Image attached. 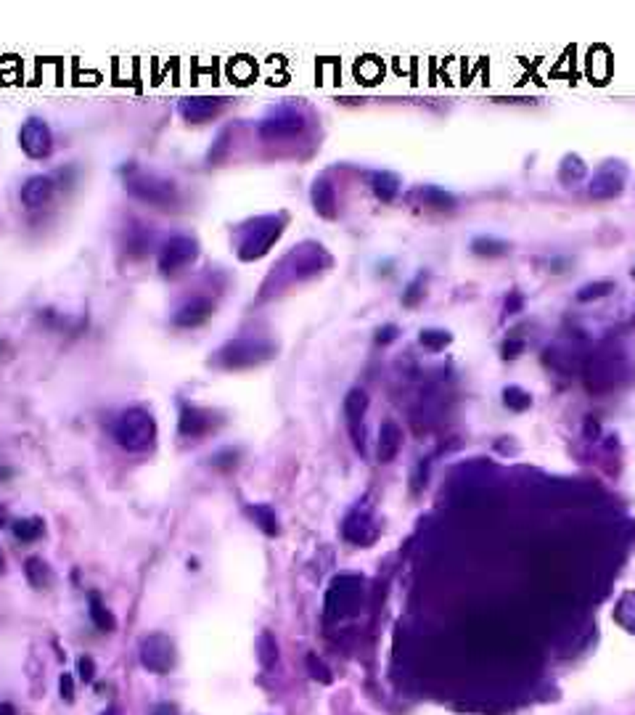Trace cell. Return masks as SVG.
I'll list each match as a JSON object with an SVG mask.
<instances>
[{"label":"cell","mask_w":635,"mask_h":715,"mask_svg":"<svg viewBox=\"0 0 635 715\" xmlns=\"http://www.w3.org/2000/svg\"><path fill=\"white\" fill-rule=\"evenodd\" d=\"M116 445L127 453H146L156 443V421L149 408L133 406L122 411L111 426Z\"/></svg>","instance_id":"6da1fadb"},{"label":"cell","mask_w":635,"mask_h":715,"mask_svg":"<svg viewBox=\"0 0 635 715\" xmlns=\"http://www.w3.org/2000/svg\"><path fill=\"white\" fill-rule=\"evenodd\" d=\"M125 189L130 196H135L144 204H151V207L167 209L178 204V186L156 175V172H144L133 167L130 175L125 178Z\"/></svg>","instance_id":"7a4b0ae2"},{"label":"cell","mask_w":635,"mask_h":715,"mask_svg":"<svg viewBox=\"0 0 635 715\" xmlns=\"http://www.w3.org/2000/svg\"><path fill=\"white\" fill-rule=\"evenodd\" d=\"M196 257H199V241L186 234H180V236L167 239V241L161 244L156 265H159L161 276H175V273H180L183 268H188Z\"/></svg>","instance_id":"3957f363"},{"label":"cell","mask_w":635,"mask_h":715,"mask_svg":"<svg viewBox=\"0 0 635 715\" xmlns=\"http://www.w3.org/2000/svg\"><path fill=\"white\" fill-rule=\"evenodd\" d=\"M175 660H178V652H175V644H172L170 636L151 634L141 641V665L149 673L164 676V673H170L175 668Z\"/></svg>","instance_id":"277c9868"},{"label":"cell","mask_w":635,"mask_h":715,"mask_svg":"<svg viewBox=\"0 0 635 715\" xmlns=\"http://www.w3.org/2000/svg\"><path fill=\"white\" fill-rule=\"evenodd\" d=\"M19 146L29 159H45L54 151V133H51L48 122L40 117H29L19 127Z\"/></svg>","instance_id":"5b68a950"},{"label":"cell","mask_w":635,"mask_h":715,"mask_svg":"<svg viewBox=\"0 0 635 715\" xmlns=\"http://www.w3.org/2000/svg\"><path fill=\"white\" fill-rule=\"evenodd\" d=\"M262 358H268V347L260 342H249V339L228 342L217 353V361L223 363L225 369H244V366H251V363H260Z\"/></svg>","instance_id":"8992f818"},{"label":"cell","mask_w":635,"mask_h":715,"mask_svg":"<svg viewBox=\"0 0 635 715\" xmlns=\"http://www.w3.org/2000/svg\"><path fill=\"white\" fill-rule=\"evenodd\" d=\"M360 594H363V583L358 578H352V575H344V578L334 580L331 591H329V615H347L355 609L358 604Z\"/></svg>","instance_id":"52a82bcc"},{"label":"cell","mask_w":635,"mask_h":715,"mask_svg":"<svg viewBox=\"0 0 635 715\" xmlns=\"http://www.w3.org/2000/svg\"><path fill=\"white\" fill-rule=\"evenodd\" d=\"M215 313V302L206 297H191L172 313V326L175 329H196L206 324Z\"/></svg>","instance_id":"ba28073f"},{"label":"cell","mask_w":635,"mask_h":715,"mask_svg":"<svg viewBox=\"0 0 635 715\" xmlns=\"http://www.w3.org/2000/svg\"><path fill=\"white\" fill-rule=\"evenodd\" d=\"M54 194H56V181L51 175H29L27 181L21 183L19 199H21V204L27 209H40L54 199Z\"/></svg>","instance_id":"9c48e42d"},{"label":"cell","mask_w":635,"mask_h":715,"mask_svg":"<svg viewBox=\"0 0 635 715\" xmlns=\"http://www.w3.org/2000/svg\"><path fill=\"white\" fill-rule=\"evenodd\" d=\"M223 104H225L223 99H209V96H186V99H180L178 111L186 122H206V119H212L217 111L223 109Z\"/></svg>","instance_id":"30bf717a"},{"label":"cell","mask_w":635,"mask_h":715,"mask_svg":"<svg viewBox=\"0 0 635 715\" xmlns=\"http://www.w3.org/2000/svg\"><path fill=\"white\" fill-rule=\"evenodd\" d=\"M368 398L363 389H349L347 398H344V414H347V424L349 432L355 437V445L358 451H363V414H366Z\"/></svg>","instance_id":"8fae6325"},{"label":"cell","mask_w":635,"mask_h":715,"mask_svg":"<svg viewBox=\"0 0 635 715\" xmlns=\"http://www.w3.org/2000/svg\"><path fill=\"white\" fill-rule=\"evenodd\" d=\"M178 429L183 437H201L212 429V411L199 406H183Z\"/></svg>","instance_id":"7c38bea8"},{"label":"cell","mask_w":635,"mask_h":715,"mask_svg":"<svg viewBox=\"0 0 635 715\" xmlns=\"http://www.w3.org/2000/svg\"><path fill=\"white\" fill-rule=\"evenodd\" d=\"M24 575H27L29 586L37 589V591L51 589V586L56 583L54 570H51V567H48V561L40 559V556H29V559L24 561Z\"/></svg>","instance_id":"4fadbf2b"},{"label":"cell","mask_w":635,"mask_h":715,"mask_svg":"<svg viewBox=\"0 0 635 715\" xmlns=\"http://www.w3.org/2000/svg\"><path fill=\"white\" fill-rule=\"evenodd\" d=\"M374 525H371V519L366 514H360L355 511L352 516H347V522H344V538L352 541V544H368V541H374Z\"/></svg>","instance_id":"5bb4252c"},{"label":"cell","mask_w":635,"mask_h":715,"mask_svg":"<svg viewBox=\"0 0 635 715\" xmlns=\"http://www.w3.org/2000/svg\"><path fill=\"white\" fill-rule=\"evenodd\" d=\"M400 440H403V435H400L397 424L386 421L381 426V432H379V461L381 464L392 461L394 456H397V451H400Z\"/></svg>","instance_id":"9a60e30c"},{"label":"cell","mask_w":635,"mask_h":715,"mask_svg":"<svg viewBox=\"0 0 635 715\" xmlns=\"http://www.w3.org/2000/svg\"><path fill=\"white\" fill-rule=\"evenodd\" d=\"M11 530H14V538L21 541V544H35V541L43 538L45 522L40 516H24V519H16V522L11 525Z\"/></svg>","instance_id":"2e32d148"},{"label":"cell","mask_w":635,"mask_h":715,"mask_svg":"<svg viewBox=\"0 0 635 715\" xmlns=\"http://www.w3.org/2000/svg\"><path fill=\"white\" fill-rule=\"evenodd\" d=\"M88 615H90V620H93V625H96L99 631H104V634H111L116 628L114 615L106 609V604L101 601L99 594H90L88 596Z\"/></svg>","instance_id":"e0dca14e"},{"label":"cell","mask_w":635,"mask_h":715,"mask_svg":"<svg viewBox=\"0 0 635 715\" xmlns=\"http://www.w3.org/2000/svg\"><path fill=\"white\" fill-rule=\"evenodd\" d=\"M257 657H260V665L262 668H270L273 662L278 660V646H276V639L270 634H262L260 636V641H257Z\"/></svg>","instance_id":"ac0fdd59"},{"label":"cell","mask_w":635,"mask_h":715,"mask_svg":"<svg viewBox=\"0 0 635 715\" xmlns=\"http://www.w3.org/2000/svg\"><path fill=\"white\" fill-rule=\"evenodd\" d=\"M251 511V516L260 522V527L265 530L268 535H273V533H278V519H276V514L270 511L268 506H254V509H249Z\"/></svg>","instance_id":"d6986e66"},{"label":"cell","mask_w":635,"mask_h":715,"mask_svg":"<svg viewBox=\"0 0 635 715\" xmlns=\"http://www.w3.org/2000/svg\"><path fill=\"white\" fill-rule=\"evenodd\" d=\"M307 665H310V673H313V679H321L323 684H329V681H331V676H329L326 665H323L321 660H315V654H310V657H307Z\"/></svg>","instance_id":"ffe728a7"},{"label":"cell","mask_w":635,"mask_h":715,"mask_svg":"<svg viewBox=\"0 0 635 715\" xmlns=\"http://www.w3.org/2000/svg\"><path fill=\"white\" fill-rule=\"evenodd\" d=\"M59 691H61V699H66V702H72L74 699V681H72L69 673H64L61 676V681H59Z\"/></svg>","instance_id":"44dd1931"},{"label":"cell","mask_w":635,"mask_h":715,"mask_svg":"<svg viewBox=\"0 0 635 715\" xmlns=\"http://www.w3.org/2000/svg\"><path fill=\"white\" fill-rule=\"evenodd\" d=\"M80 679L82 681H93L96 679V665L90 657H80Z\"/></svg>","instance_id":"7402d4cb"},{"label":"cell","mask_w":635,"mask_h":715,"mask_svg":"<svg viewBox=\"0 0 635 715\" xmlns=\"http://www.w3.org/2000/svg\"><path fill=\"white\" fill-rule=\"evenodd\" d=\"M149 715H180V710L172 702H159V705L151 707V713Z\"/></svg>","instance_id":"603a6c76"},{"label":"cell","mask_w":635,"mask_h":715,"mask_svg":"<svg viewBox=\"0 0 635 715\" xmlns=\"http://www.w3.org/2000/svg\"><path fill=\"white\" fill-rule=\"evenodd\" d=\"M0 715H16V707L11 702H0Z\"/></svg>","instance_id":"cb8c5ba5"},{"label":"cell","mask_w":635,"mask_h":715,"mask_svg":"<svg viewBox=\"0 0 635 715\" xmlns=\"http://www.w3.org/2000/svg\"><path fill=\"white\" fill-rule=\"evenodd\" d=\"M6 519H9V516H6V509H0V527H6Z\"/></svg>","instance_id":"d4e9b609"},{"label":"cell","mask_w":635,"mask_h":715,"mask_svg":"<svg viewBox=\"0 0 635 715\" xmlns=\"http://www.w3.org/2000/svg\"><path fill=\"white\" fill-rule=\"evenodd\" d=\"M6 570V556H3V551H0V572Z\"/></svg>","instance_id":"484cf974"},{"label":"cell","mask_w":635,"mask_h":715,"mask_svg":"<svg viewBox=\"0 0 635 715\" xmlns=\"http://www.w3.org/2000/svg\"><path fill=\"white\" fill-rule=\"evenodd\" d=\"M3 350H6V342H0V353H3Z\"/></svg>","instance_id":"4316f807"},{"label":"cell","mask_w":635,"mask_h":715,"mask_svg":"<svg viewBox=\"0 0 635 715\" xmlns=\"http://www.w3.org/2000/svg\"><path fill=\"white\" fill-rule=\"evenodd\" d=\"M104 715H116V713H114V710H109V713H104Z\"/></svg>","instance_id":"83f0119b"}]
</instances>
